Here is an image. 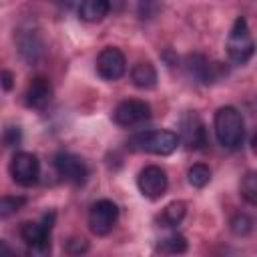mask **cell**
Here are the masks:
<instances>
[{"instance_id":"8fae6325","label":"cell","mask_w":257,"mask_h":257,"mask_svg":"<svg viewBox=\"0 0 257 257\" xmlns=\"http://www.w3.org/2000/svg\"><path fill=\"white\" fill-rule=\"evenodd\" d=\"M179 141H183L187 145V149H203L207 145V128L203 124V120L199 118V114L195 112H187L181 118V133H179Z\"/></svg>"},{"instance_id":"ffe728a7","label":"cell","mask_w":257,"mask_h":257,"mask_svg":"<svg viewBox=\"0 0 257 257\" xmlns=\"http://www.w3.org/2000/svg\"><path fill=\"white\" fill-rule=\"evenodd\" d=\"M231 231H233L237 237H247V235L253 231V219H251L247 213H237V215L231 219Z\"/></svg>"},{"instance_id":"44dd1931","label":"cell","mask_w":257,"mask_h":257,"mask_svg":"<svg viewBox=\"0 0 257 257\" xmlns=\"http://www.w3.org/2000/svg\"><path fill=\"white\" fill-rule=\"evenodd\" d=\"M159 251L163 253H185L187 251V239L183 235H171L159 243Z\"/></svg>"},{"instance_id":"e0dca14e","label":"cell","mask_w":257,"mask_h":257,"mask_svg":"<svg viewBox=\"0 0 257 257\" xmlns=\"http://www.w3.org/2000/svg\"><path fill=\"white\" fill-rule=\"evenodd\" d=\"M187 179H189V183H191L193 187L203 189V187H205V185L211 181V171H209V167H207V165L197 163V165H193V167L189 169Z\"/></svg>"},{"instance_id":"7402d4cb","label":"cell","mask_w":257,"mask_h":257,"mask_svg":"<svg viewBox=\"0 0 257 257\" xmlns=\"http://www.w3.org/2000/svg\"><path fill=\"white\" fill-rule=\"evenodd\" d=\"M0 141H2L4 147H14V145H18L22 141V133H20L18 126H6Z\"/></svg>"},{"instance_id":"484cf974","label":"cell","mask_w":257,"mask_h":257,"mask_svg":"<svg viewBox=\"0 0 257 257\" xmlns=\"http://www.w3.org/2000/svg\"><path fill=\"white\" fill-rule=\"evenodd\" d=\"M14 251H12V247L10 245H6V241H2L0 239V255H12Z\"/></svg>"},{"instance_id":"d4e9b609","label":"cell","mask_w":257,"mask_h":257,"mask_svg":"<svg viewBox=\"0 0 257 257\" xmlns=\"http://www.w3.org/2000/svg\"><path fill=\"white\" fill-rule=\"evenodd\" d=\"M12 80H14V76L10 70H0V86L4 90H12V84H14Z\"/></svg>"},{"instance_id":"8992f818","label":"cell","mask_w":257,"mask_h":257,"mask_svg":"<svg viewBox=\"0 0 257 257\" xmlns=\"http://www.w3.org/2000/svg\"><path fill=\"white\" fill-rule=\"evenodd\" d=\"M116 221H118V207L110 199L96 201L88 211V227L98 237L108 235L116 225Z\"/></svg>"},{"instance_id":"ac0fdd59","label":"cell","mask_w":257,"mask_h":257,"mask_svg":"<svg viewBox=\"0 0 257 257\" xmlns=\"http://www.w3.org/2000/svg\"><path fill=\"white\" fill-rule=\"evenodd\" d=\"M26 205V199L24 197H0V219H6V217H12L14 213H18L22 207Z\"/></svg>"},{"instance_id":"52a82bcc","label":"cell","mask_w":257,"mask_h":257,"mask_svg":"<svg viewBox=\"0 0 257 257\" xmlns=\"http://www.w3.org/2000/svg\"><path fill=\"white\" fill-rule=\"evenodd\" d=\"M54 169L64 181H68L72 185H84L88 179L86 163L78 155H72L66 151H60L54 155Z\"/></svg>"},{"instance_id":"5b68a950","label":"cell","mask_w":257,"mask_h":257,"mask_svg":"<svg viewBox=\"0 0 257 257\" xmlns=\"http://www.w3.org/2000/svg\"><path fill=\"white\" fill-rule=\"evenodd\" d=\"M10 177L20 187H32L40 177V161L36 155L20 151L10 161Z\"/></svg>"},{"instance_id":"2e32d148","label":"cell","mask_w":257,"mask_h":257,"mask_svg":"<svg viewBox=\"0 0 257 257\" xmlns=\"http://www.w3.org/2000/svg\"><path fill=\"white\" fill-rule=\"evenodd\" d=\"M185 213H187V205L183 201H173L163 209L159 221L163 223V227H177L185 219Z\"/></svg>"},{"instance_id":"cb8c5ba5","label":"cell","mask_w":257,"mask_h":257,"mask_svg":"<svg viewBox=\"0 0 257 257\" xmlns=\"http://www.w3.org/2000/svg\"><path fill=\"white\" fill-rule=\"evenodd\" d=\"M66 249H68L70 253H80V251H86V249H88V243H86L84 239H72V241H68Z\"/></svg>"},{"instance_id":"5bb4252c","label":"cell","mask_w":257,"mask_h":257,"mask_svg":"<svg viewBox=\"0 0 257 257\" xmlns=\"http://www.w3.org/2000/svg\"><path fill=\"white\" fill-rule=\"evenodd\" d=\"M110 12V0H82L78 16L84 22H100Z\"/></svg>"},{"instance_id":"6da1fadb","label":"cell","mask_w":257,"mask_h":257,"mask_svg":"<svg viewBox=\"0 0 257 257\" xmlns=\"http://www.w3.org/2000/svg\"><path fill=\"white\" fill-rule=\"evenodd\" d=\"M215 137L221 147L237 149L245 139V120L235 106H221L215 112Z\"/></svg>"},{"instance_id":"277c9868","label":"cell","mask_w":257,"mask_h":257,"mask_svg":"<svg viewBox=\"0 0 257 257\" xmlns=\"http://www.w3.org/2000/svg\"><path fill=\"white\" fill-rule=\"evenodd\" d=\"M54 219H56V213L50 211L46 215H42V219L38 223L34 221H28V223H22L20 227V237L22 241L36 253H46L50 249V231H52V225H54Z\"/></svg>"},{"instance_id":"603a6c76","label":"cell","mask_w":257,"mask_h":257,"mask_svg":"<svg viewBox=\"0 0 257 257\" xmlns=\"http://www.w3.org/2000/svg\"><path fill=\"white\" fill-rule=\"evenodd\" d=\"M159 10V2L157 0H139V16L143 20H149L157 14Z\"/></svg>"},{"instance_id":"7c38bea8","label":"cell","mask_w":257,"mask_h":257,"mask_svg":"<svg viewBox=\"0 0 257 257\" xmlns=\"http://www.w3.org/2000/svg\"><path fill=\"white\" fill-rule=\"evenodd\" d=\"M187 70H189V74L195 80H199L203 84L215 82L223 74V68L219 66V62H209L203 54H191V56H187Z\"/></svg>"},{"instance_id":"3957f363","label":"cell","mask_w":257,"mask_h":257,"mask_svg":"<svg viewBox=\"0 0 257 257\" xmlns=\"http://www.w3.org/2000/svg\"><path fill=\"white\" fill-rule=\"evenodd\" d=\"M253 52H255V42H253L251 30L247 26V20L239 16L233 22L231 32L227 36V56L233 64H247Z\"/></svg>"},{"instance_id":"d6986e66","label":"cell","mask_w":257,"mask_h":257,"mask_svg":"<svg viewBox=\"0 0 257 257\" xmlns=\"http://www.w3.org/2000/svg\"><path fill=\"white\" fill-rule=\"evenodd\" d=\"M241 195L249 205L257 203V175L253 171H249L243 181H241Z\"/></svg>"},{"instance_id":"30bf717a","label":"cell","mask_w":257,"mask_h":257,"mask_svg":"<svg viewBox=\"0 0 257 257\" xmlns=\"http://www.w3.org/2000/svg\"><path fill=\"white\" fill-rule=\"evenodd\" d=\"M112 118L118 126H135V124H141L147 118H151V106H149V102L137 100V98L122 100L116 104Z\"/></svg>"},{"instance_id":"9a60e30c","label":"cell","mask_w":257,"mask_h":257,"mask_svg":"<svg viewBox=\"0 0 257 257\" xmlns=\"http://www.w3.org/2000/svg\"><path fill=\"white\" fill-rule=\"evenodd\" d=\"M131 80L137 88L149 90L157 84V70L151 62H137L131 70Z\"/></svg>"},{"instance_id":"4fadbf2b","label":"cell","mask_w":257,"mask_h":257,"mask_svg":"<svg viewBox=\"0 0 257 257\" xmlns=\"http://www.w3.org/2000/svg\"><path fill=\"white\" fill-rule=\"evenodd\" d=\"M52 100V84L48 82V78L44 76H34L30 80V84L26 86L24 92V102L30 108L42 110L48 106V102Z\"/></svg>"},{"instance_id":"9c48e42d","label":"cell","mask_w":257,"mask_h":257,"mask_svg":"<svg viewBox=\"0 0 257 257\" xmlns=\"http://www.w3.org/2000/svg\"><path fill=\"white\" fill-rule=\"evenodd\" d=\"M96 72H98L100 78H104L108 82L118 80L126 72L124 54L114 46H108V48L100 50V54L96 56Z\"/></svg>"},{"instance_id":"7a4b0ae2","label":"cell","mask_w":257,"mask_h":257,"mask_svg":"<svg viewBox=\"0 0 257 257\" xmlns=\"http://www.w3.org/2000/svg\"><path fill=\"white\" fill-rule=\"evenodd\" d=\"M181 145L179 135L173 131H143L128 139V149L135 153L171 155Z\"/></svg>"},{"instance_id":"ba28073f","label":"cell","mask_w":257,"mask_h":257,"mask_svg":"<svg viewBox=\"0 0 257 257\" xmlns=\"http://www.w3.org/2000/svg\"><path fill=\"white\" fill-rule=\"evenodd\" d=\"M137 187L139 191L143 193V197L147 199H161L165 193H167V187H169V179H167V173L157 167V165H149L145 167L139 177H137Z\"/></svg>"}]
</instances>
